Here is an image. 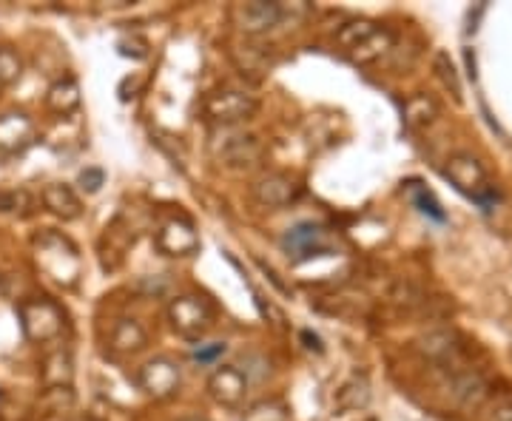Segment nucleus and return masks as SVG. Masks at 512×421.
Here are the masks:
<instances>
[{
  "label": "nucleus",
  "instance_id": "2eb2a0df",
  "mask_svg": "<svg viewBox=\"0 0 512 421\" xmlns=\"http://www.w3.org/2000/svg\"><path fill=\"white\" fill-rule=\"evenodd\" d=\"M450 373V393L464 410H478L481 404L490 399V382L473 370V367H456V370H447Z\"/></svg>",
  "mask_w": 512,
  "mask_h": 421
},
{
  "label": "nucleus",
  "instance_id": "39448f33",
  "mask_svg": "<svg viewBox=\"0 0 512 421\" xmlns=\"http://www.w3.org/2000/svg\"><path fill=\"white\" fill-rule=\"evenodd\" d=\"M220 137L222 140H214V143H211V154H214V160L225 165V168L251 171V168H256V165L262 163L265 146H262L259 137L237 129H220Z\"/></svg>",
  "mask_w": 512,
  "mask_h": 421
},
{
  "label": "nucleus",
  "instance_id": "4468645a",
  "mask_svg": "<svg viewBox=\"0 0 512 421\" xmlns=\"http://www.w3.org/2000/svg\"><path fill=\"white\" fill-rule=\"evenodd\" d=\"M35 140V120L26 111L0 114V157L23 154Z\"/></svg>",
  "mask_w": 512,
  "mask_h": 421
},
{
  "label": "nucleus",
  "instance_id": "20e7f679",
  "mask_svg": "<svg viewBox=\"0 0 512 421\" xmlns=\"http://www.w3.org/2000/svg\"><path fill=\"white\" fill-rule=\"evenodd\" d=\"M259 114V100L242 89H220L202 100V117L217 129H237Z\"/></svg>",
  "mask_w": 512,
  "mask_h": 421
},
{
  "label": "nucleus",
  "instance_id": "f257e3e1",
  "mask_svg": "<svg viewBox=\"0 0 512 421\" xmlns=\"http://www.w3.org/2000/svg\"><path fill=\"white\" fill-rule=\"evenodd\" d=\"M165 319L177 336H183L188 342H200L217 325V308L211 299H205L200 293H180L168 302Z\"/></svg>",
  "mask_w": 512,
  "mask_h": 421
},
{
  "label": "nucleus",
  "instance_id": "7ed1b4c3",
  "mask_svg": "<svg viewBox=\"0 0 512 421\" xmlns=\"http://www.w3.org/2000/svg\"><path fill=\"white\" fill-rule=\"evenodd\" d=\"M20 328L26 333L29 342L37 345H46V342H55L60 339V333L66 328V313L57 305L55 299L49 296H32V299H23L18 305Z\"/></svg>",
  "mask_w": 512,
  "mask_h": 421
},
{
  "label": "nucleus",
  "instance_id": "ddd939ff",
  "mask_svg": "<svg viewBox=\"0 0 512 421\" xmlns=\"http://www.w3.org/2000/svg\"><path fill=\"white\" fill-rule=\"evenodd\" d=\"M419 353L424 359H430V362H436L444 370H456L461 365V359H464V345H461V339H458V333L453 330H430V333H424L419 339Z\"/></svg>",
  "mask_w": 512,
  "mask_h": 421
},
{
  "label": "nucleus",
  "instance_id": "6e6552de",
  "mask_svg": "<svg viewBox=\"0 0 512 421\" xmlns=\"http://www.w3.org/2000/svg\"><path fill=\"white\" fill-rule=\"evenodd\" d=\"M183 385V370L168 356H154L137 370V387L154 402H168L180 393Z\"/></svg>",
  "mask_w": 512,
  "mask_h": 421
},
{
  "label": "nucleus",
  "instance_id": "412c9836",
  "mask_svg": "<svg viewBox=\"0 0 512 421\" xmlns=\"http://www.w3.org/2000/svg\"><path fill=\"white\" fill-rule=\"evenodd\" d=\"M83 94H80V83L74 77H60L49 89H46V109L57 114V117H69L80 109Z\"/></svg>",
  "mask_w": 512,
  "mask_h": 421
},
{
  "label": "nucleus",
  "instance_id": "cd10ccee",
  "mask_svg": "<svg viewBox=\"0 0 512 421\" xmlns=\"http://www.w3.org/2000/svg\"><path fill=\"white\" fill-rule=\"evenodd\" d=\"M32 205V197L26 191H6L0 188V214H26Z\"/></svg>",
  "mask_w": 512,
  "mask_h": 421
},
{
  "label": "nucleus",
  "instance_id": "7c9ffc66",
  "mask_svg": "<svg viewBox=\"0 0 512 421\" xmlns=\"http://www.w3.org/2000/svg\"><path fill=\"white\" fill-rule=\"evenodd\" d=\"M222 353H225V345L217 342V345H208V348H200L194 353V362H200V365H211V362H217Z\"/></svg>",
  "mask_w": 512,
  "mask_h": 421
},
{
  "label": "nucleus",
  "instance_id": "423d86ee",
  "mask_svg": "<svg viewBox=\"0 0 512 421\" xmlns=\"http://www.w3.org/2000/svg\"><path fill=\"white\" fill-rule=\"evenodd\" d=\"M444 174H447V180L456 185L461 194L481 202L484 208L498 197L490 177H487V171H484V165L478 163L473 154H453L447 160V165H444Z\"/></svg>",
  "mask_w": 512,
  "mask_h": 421
},
{
  "label": "nucleus",
  "instance_id": "f3484780",
  "mask_svg": "<svg viewBox=\"0 0 512 421\" xmlns=\"http://www.w3.org/2000/svg\"><path fill=\"white\" fill-rule=\"evenodd\" d=\"M40 202L43 208L63 222H74L83 217V202L77 197L72 185L66 183H49L40 191Z\"/></svg>",
  "mask_w": 512,
  "mask_h": 421
},
{
  "label": "nucleus",
  "instance_id": "b1692460",
  "mask_svg": "<svg viewBox=\"0 0 512 421\" xmlns=\"http://www.w3.org/2000/svg\"><path fill=\"white\" fill-rule=\"evenodd\" d=\"M379 23H373V20H348L345 26H339V32H336V43L342 46V52L348 55L353 46H359L362 40H365L373 29H376Z\"/></svg>",
  "mask_w": 512,
  "mask_h": 421
},
{
  "label": "nucleus",
  "instance_id": "f8f14e48",
  "mask_svg": "<svg viewBox=\"0 0 512 421\" xmlns=\"http://www.w3.org/2000/svg\"><path fill=\"white\" fill-rule=\"evenodd\" d=\"M208 396L225 410H239L248 396V376L234 365H217L208 376Z\"/></svg>",
  "mask_w": 512,
  "mask_h": 421
},
{
  "label": "nucleus",
  "instance_id": "4be33fe9",
  "mask_svg": "<svg viewBox=\"0 0 512 421\" xmlns=\"http://www.w3.org/2000/svg\"><path fill=\"white\" fill-rule=\"evenodd\" d=\"M370 382H367L365 373H353L345 385L336 390V407L345 410V413H353V410H365L370 404Z\"/></svg>",
  "mask_w": 512,
  "mask_h": 421
},
{
  "label": "nucleus",
  "instance_id": "6ab92c4d",
  "mask_svg": "<svg viewBox=\"0 0 512 421\" xmlns=\"http://www.w3.org/2000/svg\"><path fill=\"white\" fill-rule=\"evenodd\" d=\"M40 382L43 387H72L74 382V356L72 350L57 345L40 362Z\"/></svg>",
  "mask_w": 512,
  "mask_h": 421
},
{
  "label": "nucleus",
  "instance_id": "0eeeda50",
  "mask_svg": "<svg viewBox=\"0 0 512 421\" xmlns=\"http://www.w3.org/2000/svg\"><path fill=\"white\" fill-rule=\"evenodd\" d=\"M279 245L293 265H302L316 257H328L333 251V237L328 234V228H322L316 222H299V225L288 228V234L282 237Z\"/></svg>",
  "mask_w": 512,
  "mask_h": 421
},
{
  "label": "nucleus",
  "instance_id": "473e14b6",
  "mask_svg": "<svg viewBox=\"0 0 512 421\" xmlns=\"http://www.w3.org/2000/svg\"><path fill=\"white\" fill-rule=\"evenodd\" d=\"M177 421H208L205 416H183V419H177Z\"/></svg>",
  "mask_w": 512,
  "mask_h": 421
},
{
  "label": "nucleus",
  "instance_id": "aec40b11",
  "mask_svg": "<svg viewBox=\"0 0 512 421\" xmlns=\"http://www.w3.org/2000/svg\"><path fill=\"white\" fill-rule=\"evenodd\" d=\"M404 129L413 131V134H419V131L430 129L436 120L441 117V106L436 97H430V94H413L407 103H404Z\"/></svg>",
  "mask_w": 512,
  "mask_h": 421
},
{
  "label": "nucleus",
  "instance_id": "393cba45",
  "mask_svg": "<svg viewBox=\"0 0 512 421\" xmlns=\"http://www.w3.org/2000/svg\"><path fill=\"white\" fill-rule=\"evenodd\" d=\"M23 74V60H20L18 52L0 46V89L6 92L9 86H15Z\"/></svg>",
  "mask_w": 512,
  "mask_h": 421
},
{
  "label": "nucleus",
  "instance_id": "1a4fd4ad",
  "mask_svg": "<svg viewBox=\"0 0 512 421\" xmlns=\"http://www.w3.org/2000/svg\"><path fill=\"white\" fill-rule=\"evenodd\" d=\"M154 248L171 259L194 257L200 251V234L197 225L188 217H168V220L154 231Z\"/></svg>",
  "mask_w": 512,
  "mask_h": 421
},
{
  "label": "nucleus",
  "instance_id": "f03ea898",
  "mask_svg": "<svg viewBox=\"0 0 512 421\" xmlns=\"http://www.w3.org/2000/svg\"><path fill=\"white\" fill-rule=\"evenodd\" d=\"M37 268L63 288H74L80 279V254L69 239L57 231H43L35 239Z\"/></svg>",
  "mask_w": 512,
  "mask_h": 421
},
{
  "label": "nucleus",
  "instance_id": "c756f323",
  "mask_svg": "<svg viewBox=\"0 0 512 421\" xmlns=\"http://www.w3.org/2000/svg\"><path fill=\"white\" fill-rule=\"evenodd\" d=\"M106 183V174L100 171V168H83L80 171V177H77V185L86 191V194H97L100 188Z\"/></svg>",
  "mask_w": 512,
  "mask_h": 421
},
{
  "label": "nucleus",
  "instance_id": "bb28decb",
  "mask_svg": "<svg viewBox=\"0 0 512 421\" xmlns=\"http://www.w3.org/2000/svg\"><path fill=\"white\" fill-rule=\"evenodd\" d=\"M436 74H439V80L444 83V89H450L453 97L461 100V83H458V72L456 66H453V60H450V55H444V52L436 55Z\"/></svg>",
  "mask_w": 512,
  "mask_h": 421
},
{
  "label": "nucleus",
  "instance_id": "9b49d317",
  "mask_svg": "<svg viewBox=\"0 0 512 421\" xmlns=\"http://www.w3.org/2000/svg\"><path fill=\"white\" fill-rule=\"evenodd\" d=\"M251 197L262 208H288L302 197V185L293 180L291 174L282 171H268L262 177H256L251 183Z\"/></svg>",
  "mask_w": 512,
  "mask_h": 421
},
{
  "label": "nucleus",
  "instance_id": "5701e85b",
  "mask_svg": "<svg viewBox=\"0 0 512 421\" xmlns=\"http://www.w3.org/2000/svg\"><path fill=\"white\" fill-rule=\"evenodd\" d=\"M242 421H291V410L279 399H262L242 413Z\"/></svg>",
  "mask_w": 512,
  "mask_h": 421
},
{
  "label": "nucleus",
  "instance_id": "a211bd4d",
  "mask_svg": "<svg viewBox=\"0 0 512 421\" xmlns=\"http://www.w3.org/2000/svg\"><path fill=\"white\" fill-rule=\"evenodd\" d=\"M393 49H396V37H393V32L384 29V26H376V29H373L359 46H353L345 57H348L353 66H373V63H379V60H384V57L390 55Z\"/></svg>",
  "mask_w": 512,
  "mask_h": 421
},
{
  "label": "nucleus",
  "instance_id": "a878e982",
  "mask_svg": "<svg viewBox=\"0 0 512 421\" xmlns=\"http://www.w3.org/2000/svg\"><path fill=\"white\" fill-rule=\"evenodd\" d=\"M40 404H43L46 410H52V413H66V410H72L74 390L72 387H46Z\"/></svg>",
  "mask_w": 512,
  "mask_h": 421
},
{
  "label": "nucleus",
  "instance_id": "72a5a7b5",
  "mask_svg": "<svg viewBox=\"0 0 512 421\" xmlns=\"http://www.w3.org/2000/svg\"><path fill=\"white\" fill-rule=\"evenodd\" d=\"M72 421H97V419H92V416H80V419H72Z\"/></svg>",
  "mask_w": 512,
  "mask_h": 421
},
{
  "label": "nucleus",
  "instance_id": "9d476101",
  "mask_svg": "<svg viewBox=\"0 0 512 421\" xmlns=\"http://www.w3.org/2000/svg\"><path fill=\"white\" fill-rule=\"evenodd\" d=\"M285 20V6L282 3H268V0H251V3H237L231 9V23L245 35H265L276 29Z\"/></svg>",
  "mask_w": 512,
  "mask_h": 421
},
{
  "label": "nucleus",
  "instance_id": "dca6fc26",
  "mask_svg": "<svg viewBox=\"0 0 512 421\" xmlns=\"http://www.w3.org/2000/svg\"><path fill=\"white\" fill-rule=\"evenodd\" d=\"M148 348V333L137 319H117L109 333V353L114 359L137 356Z\"/></svg>",
  "mask_w": 512,
  "mask_h": 421
},
{
  "label": "nucleus",
  "instance_id": "c85d7f7f",
  "mask_svg": "<svg viewBox=\"0 0 512 421\" xmlns=\"http://www.w3.org/2000/svg\"><path fill=\"white\" fill-rule=\"evenodd\" d=\"M413 200H416V205H419L421 214H427L430 220L444 222V211H441V205L436 202V197H433L427 188H416V191H413Z\"/></svg>",
  "mask_w": 512,
  "mask_h": 421
},
{
  "label": "nucleus",
  "instance_id": "2f4dec72",
  "mask_svg": "<svg viewBox=\"0 0 512 421\" xmlns=\"http://www.w3.org/2000/svg\"><path fill=\"white\" fill-rule=\"evenodd\" d=\"M490 421H512V404H504V407H498Z\"/></svg>",
  "mask_w": 512,
  "mask_h": 421
}]
</instances>
